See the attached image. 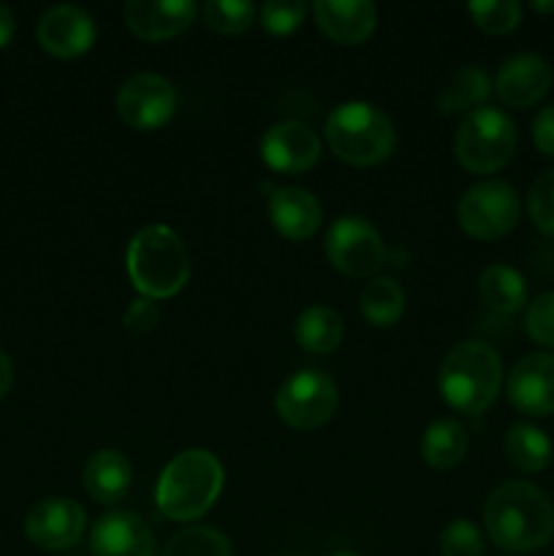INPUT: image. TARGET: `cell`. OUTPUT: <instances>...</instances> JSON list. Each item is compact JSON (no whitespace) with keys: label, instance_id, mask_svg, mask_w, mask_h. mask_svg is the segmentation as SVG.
<instances>
[{"label":"cell","instance_id":"1","mask_svg":"<svg viewBox=\"0 0 554 556\" xmlns=\"http://www.w3.org/2000/svg\"><path fill=\"white\" fill-rule=\"evenodd\" d=\"M483 527L494 546L505 552H538L554 535V508L538 486L527 481H511L489 494Z\"/></svg>","mask_w":554,"mask_h":556},{"label":"cell","instance_id":"2","mask_svg":"<svg viewBox=\"0 0 554 556\" xmlns=\"http://www.w3.org/2000/svg\"><path fill=\"white\" fill-rule=\"evenodd\" d=\"M503 358L481 340L459 342L445 353L438 372V389L445 405L465 416H481L500 394Z\"/></svg>","mask_w":554,"mask_h":556},{"label":"cell","instance_id":"3","mask_svg":"<svg viewBox=\"0 0 554 556\" xmlns=\"http://www.w3.org/2000/svg\"><path fill=\"white\" fill-rule=\"evenodd\" d=\"M223 489V465L212 451L190 448L163 467L155 486L158 508L172 521H196L215 505Z\"/></svg>","mask_w":554,"mask_h":556},{"label":"cell","instance_id":"4","mask_svg":"<svg viewBox=\"0 0 554 556\" xmlns=\"http://www.w3.org/2000/svg\"><path fill=\"white\" fill-rule=\"evenodd\" d=\"M125 266L136 291L152 302L177 296L190 277L188 250L168 226L141 228L130 239Z\"/></svg>","mask_w":554,"mask_h":556},{"label":"cell","instance_id":"5","mask_svg":"<svg viewBox=\"0 0 554 556\" xmlns=\"http://www.w3.org/2000/svg\"><path fill=\"white\" fill-rule=\"evenodd\" d=\"M326 144L348 166H378L394 152L391 119L367 101L340 103L326 119Z\"/></svg>","mask_w":554,"mask_h":556},{"label":"cell","instance_id":"6","mask_svg":"<svg viewBox=\"0 0 554 556\" xmlns=\"http://www.w3.org/2000/svg\"><path fill=\"white\" fill-rule=\"evenodd\" d=\"M519 134L516 123L494 106H481L467 114L456 130L454 150L462 166L473 174H494L514 157Z\"/></svg>","mask_w":554,"mask_h":556},{"label":"cell","instance_id":"7","mask_svg":"<svg viewBox=\"0 0 554 556\" xmlns=\"http://www.w3.org/2000/svg\"><path fill=\"white\" fill-rule=\"evenodd\" d=\"M456 217L467 237L494 242L519 226L521 199L503 179H483L465 190L456 206Z\"/></svg>","mask_w":554,"mask_h":556},{"label":"cell","instance_id":"8","mask_svg":"<svg viewBox=\"0 0 554 556\" xmlns=\"http://www.w3.org/2000/svg\"><path fill=\"white\" fill-rule=\"evenodd\" d=\"M337 402H340V394L329 375L318 369H302L280 386L275 396V410L291 429L313 432L335 416Z\"/></svg>","mask_w":554,"mask_h":556},{"label":"cell","instance_id":"9","mask_svg":"<svg viewBox=\"0 0 554 556\" xmlns=\"http://www.w3.org/2000/svg\"><path fill=\"white\" fill-rule=\"evenodd\" d=\"M326 255L340 275L373 277L386 261V244L373 223L364 217L345 215L326 233Z\"/></svg>","mask_w":554,"mask_h":556},{"label":"cell","instance_id":"10","mask_svg":"<svg viewBox=\"0 0 554 556\" xmlns=\"http://www.w3.org/2000/svg\"><path fill=\"white\" fill-rule=\"evenodd\" d=\"M117 117L134 130H158L177 112L172 81L158 74H134L117 90Z\"/></svg>","mask_w":554,"mask_h":556},{"label":"cell","instance_id":"11","mask_svg":"<svg viewBox=\"0 0 554 556\" xmlns=\"http://www.w3.org/2000/svg\"><path fill=\"white\" fill-rule=\"evenodd\" d=\"M85 508L68 497L38 500L25 516V535L43 552H65L76 546L85 532Z\"/></svg>","mask_w":554,"mask_h":556},{"label":"cell","instance_id":"12","mask_svg":"<svg viewBox=\"0 0 554 556\" xmlns=\"http://www.w3.org/2000/svg\"><path fill=\"white\" fill-rule=\"evenodd\" d=\"M320 139L307 123L282 119L261 136V157L277 174H302L318 163Z\"/></svg>","mask_w":554,"mask_h":556},{"label":"cell","instance_id":"13","mask_svg":"<svg viewBox=\"0 0 554 556\" xmlns=\"http://www.w3.org/2000/svg\"><path fill=\"white\" fill-rule=\"evenodd\" d=\"M508 402L532 418L554 416V353H530L519 358L505 380Z\"/></svg>","mask_w":554,"mask_h":556},{"label":"cell","instance_id":"14","mask_svg":"<svg viewBox=\"0 0 554 556\" xmlns=\"http://www.w3.org/2000/svg\"><path fill=\"white\" fill-rule=\"evenodd\" d=\"M36 38L43 52L54 58H79L96 43V22L79 5H52L38 20Z\"/></svg>","mask_w":554,"mask_h":556},{"label":"cell","instance_id":"15","mask_svg":"<svg viewBox=\"0 0 554 556\" xmlns=\"http://www.w3.org/2000/svg\"><path fill=\"white\" fill-rule=\"evenodd\" d=\"M552 87V68L536 52H519L503 60L494 74V96L511 109H527L541 101Z\"/></svg>","mask_w":554,"mask_h":556},{"label":"cell","instance_id":"16","mask_svg":"<svg viewBox=\"0 0 554 556\" xmlns=\"http://www.w3.org/2000/svg\"><path fill=\"white\" fill-rule=\"evenodd\" d=\"M125 27L141 41H168L193 25L196 5L190 0H130L125 3Z\"/></svg>","mask_w":554,"mask_h":556},{"label":"cell","instance_id":"17","mask_svg":"<svg viewBox=\"0 0 554 556\" xmlns=\"http://www.w3.org/2000/svg\"><path fill=\"white\" fill-rule=\"evenodd\" d=\"M92 556H155V535L139 514L112 510L90 532Z\"/></svg>","mask_w":554,"mask_h":556},{"label":"cell","instance_id":"18","mask_svg":"<svg viewBox=\"0 0 554 556\" xmlns=\"http://www.w3.org/2000/svg\"><path fill=\"white\" fill-rule=\"evenodd\" d=\"M313 16L318 30L342 47L364 43L378 25V11L369 0H315Z\"/></svg>","mask_w":554,"mask_h":556},{"label":"cell","instance_id":"19","mask_svg":"<svg viewBox=\"0 0 554 556\" xmlns=\"http://www.w3.org/2000/svg\"><path fill=\"white\" fill-rule=\"evenodd\" d=\"M269 220L272 228L288 242H307L318 233L324 210H320V201L310 190L286 185V188L272 190Z\"/></svg>","mask_w":554,"mask_h":556},{"label":"cell","instance_id":"20","mask_svg":"<svg viewBox=\"0 0 554 556\" xmlns=\"http://www.w3.org/2000/svg\"><path fill=\"white\" fill-rule=\"evenodd\" d=\"M130 462L128 456L114 448H101L87 459L81 481L87 494L101 505H114L128 494L130 489Z\"/></svg>","mask_w":554,"mask_h":556},{"label":"cell","instance_id":"21","mask_svg":"<svg viewBox=\"0 0 554 556\" xmlns=\"http://www.w3.org/2000/svg\"><path fill=\"white\" fill-rule=\"evenodd\" d=\"M478 296L494 313L514 315L527 304L530 286H527L525 275L516 271L514 266L492 264L478 277Z\"/></svg>","mask_w":554,"mask_h":556},{"label":"cell","instance_id":"22","mask_svg":"<svg viewBox=\"0 0 554 556\" xmlns=\"http://www.w3.org/2000/svg\"><path fill=\"white\" fill-rule=\"evenodd\" d=\"M492 92V79H489L487 71L478 68V65H465V68L456 71V74L451 76L449 85L440 90L438 109L445 117L462 114V119H465L467 114L481 109Z\"/></svg>","mask_w":554,"mask_h":556},{"label":"cell","instance_id":"23","mask_svg":"<svg viewBox=\"0 0 554 556\" xmlns=\"http://www.w3.org/2000/svg\"><path fill=\"white\" fill-rule=\"evenodd\" d=\"M342 337H345V324L335 309L324 307V304L302 309L297 315V324H293V340L307 353H320V356L335 353Z\"/></svg>","mask_w":554,"mask_h":556},{"label":"cell","instance_id":"24","mask_svg":"<svg viewBox=\"0 0 554 556\" xmlns=\"http://www.w3.org/2000/svg\"><path fill=\"white\" fill-rule=\"evenodd\" d=\"M467 448H470L467 429L454 418H438L435 424H429L421 438V459L432 470L456 467L467 456Z\"/></svg>","mask_w":554,"mask_h":556},{"label":"cell","instance_id":"25","mask_svg":"<svg viewBox=\"0 0 554 556\" xmlns=\"http://www.w3.org/2000/svg\"><path fill=\"white\" fill-rule=\"evenodd\" d=\"M505 456L519 472H543L552 462V440L543 429L527 421L511 424L505 434Z\"/></svg>","mask_w":554,"mask_h":556},{"label":"cell","instance_id":"26","mask_svg":"<svg viewBox=\"0 0 554 556\" xmlns=\"http://www.w3.org/2000/svg\"><path fill=\"white\" fill-rule=\"evenodd\" d=\"M358 309L375 329H391L405 313V291L391 277H375L364 286L362 296H358Z\"/></svg>","mask_w":554,"mask_h":556},{"label":"cell","instance_id":"27","mask_svg":"<svg viewBox=\"0 0 554 556\" xmlns=\"http://www.w3.org/2000/svg\"><path fill=\"white\" fill-rule=\"evenodd\" d=\"M161 556H234L231 543L212 527H188L166 543Z\"/></svg>","mask_w":554,"mask_h":556},{"label":"cell","instance_id":"28","mask_svg":"<svg viewBox=\"0 0 554 556\" xmlns=\"http://www.w3.org/2000/svg\"><path fill=\"white\" fill-rule=\"evenodd\" d=\"M255 20V5L248 0H210L204 5V22L221 36H239Z\"/></svg>","mask_w":554,"mask_h":556},{"label":"cell","instance_id":"29","mask_svg":"<svg viewBox=\"0 0 554 556\" xmlns=\"http://www.w3.org/2000/svg\"><path fill=\"white\" fill-rule=\"evenodd\" d=\"M467 11H470L473 22L492 36H505V33L516 30L521 22V5L516 0H476L467 5Z\"/></svg>","mask_w":554,"mask_h":556},{"label":"cell","instance_id":"30","mask_svg":"<svg viewBox=\"0 0 554 556\" xmlns=\"http://www.w3.org/2000/svg\"><path fill=\"white\" fill-rule=\"evenodd\" d=\"M527 212L538 231L554 237V168L543 172L532 182L530 193H527Z\"/></svg>","mask_w":554,"mask_h":556},{"label":"cell","instance_id":"31","mask_svg":"<svg viewBox=\"0 0 554 556\" xmlns=\"http://www.w3.org/2000/svg\"><path fill=\"white\" fill-rule=\"evenodd\" d=\"M307 5L302 0H269L261 5V25L272 36H291L302 25Z\"/></svg>","mask_w":554,"mask_h":556},{"label":"cell","instance_id":"32","mask_svg":"<svg viewBox=\"0 0 554 556\" xmlns=\"http://www.w3.org/2000/svg\"><path fill=\"white\" fill-rule=\"evenodd\" d=\"M525 331L536 345L554 351V291L541 293L527 304Z\"/></svg>","mask_w":554,"mask_h":556},{"label":"cell","instance_id":"33","mask_svg":"<svg viewBox=\"0 0 554 556\" xmlns=\"http://www.w3.org/2000/svg\"><path fill=\"white\" fill-rule=\"evenodd\" d=\"M443 556H483V535L473 521L456 519L440 535Z\"/></svg>","mask_w":554,"mask_h":556},{"label":"cell","instance_id":"34","mask_svg":"<svg viewBox=\"0 0 554 556\" xmlns=\"http://www.w3.org/2000/svg\"><path fill=\"white\" fill-rule=\"evenodd\" d=\"M158 320H161V313H158L155 302L152 299H136V302H130V307L125 309L123 315V326L125 331H130V334L136 337H147L155 331Z\"/></svg>","mask_w":554,"mask_h":556},{"label":"cell","instance_id":"35","mask_svg":"<svg viewBox=\"0 0 554 556\" xmlns=\"http://www.w3.org/2000/svg\"><path fill=\"white\" fill-rule=\"evenodd\" d=\"M532 141L546 157H554V103L543 106L532 119Z\"/></svg>","mask_w":554,"mask_h":556},{"label":"cell","instance_id":"36","mask_svg":"<svg viewBox=\"0 0 554 556\" xmlns=\"http://www.w3.org/2000/svg\"><path fill=\"white\" fill-rule=\"evenodd\" d=\"M16 33V20H14V11L9 5L0 3V49H5L11 43Z\"/></svg>","mask_w":554,"mask_h":556},{"label":"cell","instance_id":"37","mask_svg":"<svg viewBox=\"0 0 554 556\" xmlns=\"http://www.w3.org/2000/svg\"><path fill=\"white\" fill-rule=\"evenodd\" d=\"M11 383H14V364H11L9 353L0 348V400H3L5 394H9Z\"/></svg>","mask_w":554,"mask_h":556},{"label":"cell","instance_id":"38","mask_svg":"<svg viewBox=\"0 0 554 556\" xmlns=\"http://www.w3.org/2000/svg\"><path fill=\"white\" fill-rule=\"evenodd\" d=\"M532 11H538V14H554V0L552 3H541V0H532Z\"/></svg>","mask_w":554,"mask_h":556},{"label":"cell","instance_id":"39","mask_svg":"<svg viewBox=\"0 0 554 556\" xmlns=\"http://www.w3.org/2000/svg\"><path fill=\"white\" fill-rule=\"evenodd\" d=\"M335 556H358V554H351V552H342V554H335Z\"/></svg>","mask_w":554,"mask_h":556}]
</instances>
